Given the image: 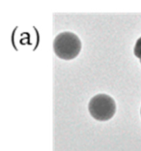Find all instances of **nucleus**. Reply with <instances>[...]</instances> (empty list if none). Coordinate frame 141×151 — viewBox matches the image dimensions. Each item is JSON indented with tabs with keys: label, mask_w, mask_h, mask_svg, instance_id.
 <instances>
[{
	"label": "nucleus",
	"mask_w": 141,
	"mask_h": 151,
	"mask_svg": "<svg viewBox=\"0 0 141 151\" xmlns=\"http://www.w3.org/2000/svg\"><path fill=\"white\" fill-rule=\"evenodd\" d=\"M53 49L56 55L64 60L77 57L81 50V42L77 35L72 32H63L54 39Z\"/></svg>",
	"instance_id": "nucleus-1"
},
{
	"label": "nucleus",
	"mask_w": 141,
	"mask_h": 151,
	"mask_svg": "<svg viewBox=\"0 0 141 151\" xmlns=\"http://www.w3.org/2000/svg\"><path fill=\"white\" fill-rule=\"evenodd\" d=\"M88 109L90 114L95 119L99 121H106L114 116L116 104L110 96L98 94L90 100Z\"/></svg>",
	"instance_id": "nucleus-2"
},
{
	"label": "nucleus",
	"mask_w": 141,
	"mask_h": 151,
	"mask_svg": "<svg viewBox=\"0 0 141 151\" xmlns=\"http://www.w3.org/2000/svg\"><path fill=\"white\" fill-rule=\"evenodd\" d=\"M133 52H135V56L137 58H139V60H140V62H141V37L136 41V44H135V46Z\"/></svg>",
	"instance_id": "nucleus-3"
}]
</instances>
